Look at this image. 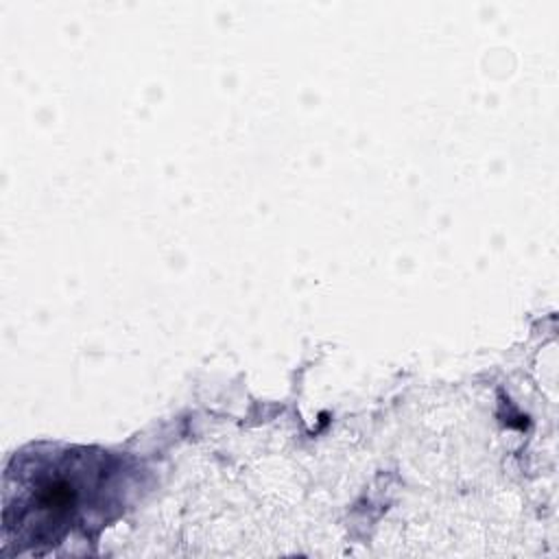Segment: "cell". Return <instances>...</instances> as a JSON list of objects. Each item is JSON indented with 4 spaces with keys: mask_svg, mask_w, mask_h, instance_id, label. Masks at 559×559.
<instances>
[{
    "mask_svg": "<svg viewBox=\"0 0 559 559\" xmlns=\"http://www.w3.org/2000/svg\"><path fill=\"white\" fill-rule=\"evenodd\" d=\"M83 459L76 454H63L44 461L35 474H28L17 489V518L15 522H4L7 531L17 528V542L22 546L55 544L61 539L81 509L85 489H90V478L85 476Z\"/></svg>",
    "mask_w": 559,
    "mask_h": 559,
    "instance_id": "obj_1",
    "label": "cell"
}]
</instances>
